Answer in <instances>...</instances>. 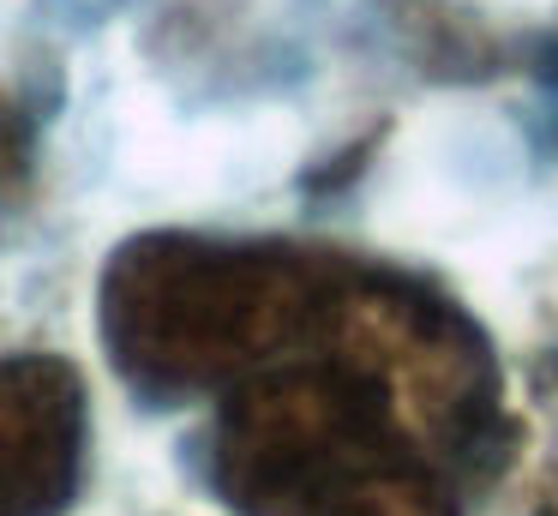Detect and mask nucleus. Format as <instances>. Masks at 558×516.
Returning <instances> with one entry per match:
<instances>
[{
  "label": "nucleus",
  "instance_id": "nucleus-1",
  "mask_svg": "<svg viewBox=\"0 0 558 516\" xmlns=\"http://www.w3.org/2000/svg\"><path fill=\"white\" fill-rule=\"evenodd\" d=\"M318 283L294 252L210 247L186 235L133 240L102 283V336L126 379L157 396L258 372L306 336Z\"/></svg>",
  "mask_w": 558,
  "mask_h": 516
},
{
  "label": "nucleus",
  "instance_id": "nucleus-2",
  "mask_svg": "<svg viewBox=\"0 0 558 516\" xmlns=\"http://www.w3.org/2000/svg\"><path fill=\"white\" fill-rule=\"evenodd\" d=\"M378 439L385 403L349 367H277L222 403L210 475L234 511L289 516L337 475L373 463Z\"/></svg>",
  "mask_w": 558,
  "mask_h": 516
},
{
  "label": "nucleus",
  "instance_id": "nucleus-3",
  "mask_svg": "<svg viewBox=\"0 0 558 516\" xmlns=\"http://www.w3.org/2000/svg\"><path fill=\"white\" fill-rule=\"evenodd\" d=\"M85 463V384L66 360H0V516H61Z\"/></svg>",
  "mask_w": 558,
  "mask_h": 516
},
{
  "label": "nucleus",
  "instance_id": "nucleus-4",
  "mask_svg": "<svg viewBox=\"0 0 558 516\" xmlns=\"http://www.w3.org/2000/svg\"><path fill=\"white\" fill-rule=\"evenodd\" d=\"M289 516H445V504H438L433 487H421L414 475H402L385 456H373V463L337 475L330 487H318Z\"/></svg>",
  "mask_w": 558,
  "mask_h": 516
},
{
  "label": "nucleus",
  "instance_id": "nucleus-5",
  "mask_svg": "<svg viewBox=\"0 0 558 516\" xmlns=\"http://www.w3.org/2000/svg\"><path fill=\"white\" fill-rule=\"evenodd\" d=\"M541 84H546V103H553V127H558V43L541 55Z\"/></svg>",
  "mask_w": 558,
  "mask_h": 516
}]
</instances>
